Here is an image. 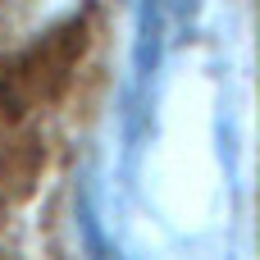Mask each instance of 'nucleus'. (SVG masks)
<instances>
[{
	"label": "nucleus",
	"mask_w": 260,
	"mask_h": 260,
	"mask_svg": "<svg viewBox=\"0 0 260 260\" xmlns=\"http://www.w3.org/2000/svg\"><path fill=\"white\" fill-rule=\"evenodd\" d=\"M197 23V0H146L142 27V64H155L169 46H178Z\"/></svg>",
	"instance_id": "obj_1"
}]
</instances>
